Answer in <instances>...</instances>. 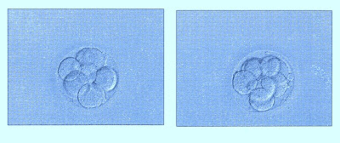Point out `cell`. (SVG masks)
I'll return each instance as SVG.
<instances>
[{
	"mask_svg": "<svg viewBox=\"0 0 340 143\" xmlns=\"http://www.w3.org/2000/svg\"><path fill=\"white\" fill-rule=\"evenodd\" d=\"M263 87L265 88V90H268V91H273V87H274V81H273V79L271 78H265V79H263L262 81Z\"/></svg>",
	"mask_w": 340,
	"mask_h": 143,
	"instance_id": "obj_11",
	"label": "cell"
},
{
	"mask_svg": "<svg viewBox=\"0 0 340 143\" xmlns=\"http://www.w3.org/2000/svg\"><path fill=\"white\" fill-rule=\"evenodd\" d=\"M244 69L248 73H252L254 77H259L262 73L260 61L257 58L248 60L244 64Z\"/></svg>",
	"mask_w": 340,
	"mask_h": 143,
	"instance_id": "obj_9",
	"label": "cell"
},
{
	"mask_svg": "<svg viewBox=\"0 0 340 143\" xmlns=\"http://www.w3.org/2000/svg\"><path fill=\"white\" fill-rule=\"evenodd\" d=\"M250 104L258 111L268 110L274 104L272 92L265 89H259L254 91L251 94Z\"/></svg>",
	"mask_w": 340,
	"mask_h": 143,
	"instance_id": "obj_3",
	"label": "cell"
},
{
	"mask_svg": "<svg viewBox=\"0 0 340 143\" xmlns=\"http://www.w3.org/2000/svg\"><path fill=\"white\" fill-rule=\"evenodd\" d=\"M288 79H289V80H293V79H294V76H293L292 74H289V75H288Z\"/></svg>",
	"mask_w": 340,
	"mask_h": 143,
	"instance_id": "obj_13",
	"label": "cell"
},
{
	"mask_svg": "<svg viewBox=\"0 0 340 143\" xmlns=\"http://www.w3.org/2000/svg\"><path fill=\"white\" fill-rule=\"evenodd\" d=\"M280 71H281V73H282L283 76H287V75H288V73H289V69H288V66L284 62H281Z\"/></svg>",
	"mask_w": 340,
	"mask_h": 143,
	"instance_id": "obj_12",
	"label": "cell"
},
{
	"mask_svg": "<svg viewBox=\"0 0 340 143\" xmlns=\"http://www.w3.org/2000/svg\"><path fill=\"white\" fill-rule=\"evenodd\" d=\"M78 70H79V64L78 61H76L74 58L69 57L61 61L60 67H59V75L62 79H65L66 77L77 73Z\"/></svg>",
	"mask_w": 340,
	"mask_h": 143,
	"instance_id": "obj_8",
	"label": "cell"
},
{
	"mask_svg": "<svg viewBox=\"0 0 340 143\" xmlns=\"http://www.w3.org/2000/svg\"><path fill=\"white\" fill-rule=\"evenodd\" d=\"M274 81V87H273V92L276 97H280L287 90V82L284 79L283 74H278L277 76L273 78Z\"/></svg>",
	"mask_w": 340,
	"mask_h": 143,
	"instance_id": "obj_10",
	"label": "cell"
},
{
	"mask_svg": "<svg viewBox=\"0 0 340 143\" xmlns=\"http://www.w3.org/2000/svg\"><path fill=\"white\" fill-rule=\"evenodd\" d=\"M77 59L79 61L85 73H92L94 71L103 67L106 62L104 54L95 49H84L77 55Z\"/></svg>",
	"mask_w": 340,
	"mask_h": 143,
	"instance_id": "obj_1",
	"label": "cell"
},
{
	"mask_svg": "<svg viewBox=\"0 0 340 143\" xmlns=\"http://www.w3.org/2000/svg\"><path fill=\"white\" fill-rule=\"evenodd\" d=\"M95 83L99 87L106 91H111L117 84V75L114 71L110 67H102L96 73Z\"/></svg>",
	"mask_w": 340,
	"mask_h": 143,
	"instance_id": "obj_5",
	"label": "cell"
},
{
	"mask_svg": "<svg viewBox=\"0 0 340 143\" xmlns=\"http://www.w3.org/2000/svg\"><path fill=\"white\" fill-rule=\"evenodd\" d=\"M104 98V92L94 85H84L78 94V101L85 108L99 107Z\"/></svg>",
	"mask_w": 340,
	"mask_h": 143,
	"instance_id": "obj_2",
	"label": "cell"
},
{
	"mask_svg": "<svg viewBox=\"0 0 340 143\" xmlns=\"http://www.w3.org/2000/svg\"><path fill=\"white\" fill-rule=\"evenodd\" d=\"M90 80L87 79V76L83 73H78V72L73 73L72 75L68 76L64 83V86L66 89V92L69 95L70 97H75L78 91H80L82 89V85H84L85 82Z\"/></svg>",
	"mask_w": 340,
	"mask_h": 143,
	"instance_id": "obj_6",
	"label": "cell"
},
{
	"mask_svg": "<svg viewBox=\"0 0 340 143\" xmlns=\"http://www.w3.org/2000/svg\"><path fill=\"white\" fill-rule=\"evenodd\" d=\"M256 79L248 72H238L235 74L233 85L235 90L240 94H248L256 87Z\"/></svg>",
	"mask_w": 340,
	"mask_h": 143,
	"instance_id": "obj_4",
	"label": "cell"
},
{
	"mask_svg": "<svg viewBox=\"0 0 340 143\" xmlns=\"http://www.w3.org/2000/svg\"><path fill=\"white\" fill-rule=\"evenodd\" d=\"M261 69L266 76H274L280 70L281 61L275 56H268L263 59Z\"/></svg>",
	"mask_w": 340,
	"mask_h": 143,
	"instance_id": "obj_7",
	"label": "cell"
}]
</instances>
